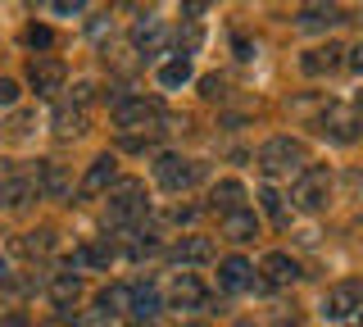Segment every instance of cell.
Segmentation results:
<instances>
[{"label": "cell", "instance_id": "ab89813d", "mask_svg": "<svg viewBox=\"0 0 363 327\" xmlns=\"http://www.w3.org/2000/svg\"><path fill=\"white\" fill-rule=\"evenodd\" d=\"M359 105H363V96H359Z\"/></svg>", "mask_w": 363, "mask_h": 327}, {"label": "cell", "instance_id": "9c48e42d", "mask_svg": "<svg viewBox=\"0 0 363 327\" xmlns=\"http://www.w3.org/2000/svg\"><path fill=\"white\" fill-rule=\"evenodd\" d=\"M218 282H223V291H245V287H255V268L241 255H227L218 264Z\"/></svg>", "mask_w": 363, "mask_h": 327}, {"label": "cell", "instance_id": "7402d4cb", "mask_svg": "<svg viewBox=\"0 0 363 327\" xmlns=\"http://www.w3.org/2000/svg\"><path fill=\"white\" fill-rule=\"evenodd\" d=\"M159 87H168V92H173V87H186L191 82V64L186 60H168V64H159Z\"/></svg>", "mask_w": 363, "mask_h": 327}, {"label": "cell", "instance_id": "3957f363", "mask_svg": "<svg viewBox=\"0 0 363 327\" xmlns=\"http://www.w3.org/2000/svg\"><path fill=\"white\" fill-rule=\"evenodd\" d=\"M327 196H332V173H327V168H304V173L295 177V191H291L295 209L318 214L327 205Z\"/></svg>", "mask_w": 363, "mask_h": 327}, {"label": "cell", "instance_id": "2e32d148", "mask_svg": "<svg viewBox=\"0 0 363 327\" xmlns=\"http://www.w3.org/2000/svg\"><path fill=\"white\" fill-rule=\"evenodd\" d=\"M173 304H177V309H200V304H204V287H200L196 273H177V282H173Z\"/></svg>", "mask_w": 363, "mask_h": 327}, {"label": "cell", "instance_id": "ba28073f", "mask_svg": "<svg viewBox=\"0 0 363 327\" xmlns=\"http://www.w3.org/2000/svg\"><path fill=\"white\" fill-rule=\"evenodd\" d=\"M354 309H359V287H354V282H340V287H332L323 296V318H332V323L350 318Z\"/></svg>", "mask_w": 363, "mask_h": 327}, {"label": "cell", "instance_id": "6da1fadb", "mask_svg": "<svg viewBox=\"0 0 363 327\" xmlns=\"http://www.w3.org/2000/svg\"><path fill=\"white\" fill-rule=\"evenodd\" d=\"M304 164H309V155L291 137H272V141L259 145V168H264L268 177H300Z\"/></svg>", "mask_w": 363, "mask_h": 327}, {"label": "cell", "instance_id": "9a60e30c", "mask_svg": "<svg viewBox=\"0 0 363 327\" xmlns=\"http://www.w3.org/2000/svg\"><path fill=\"white\" fill-rule=\"evenodd\" d=\"M209 200H213V209H223V218H227V214H236V209H241V200H245V187L236 182V177H223V182H213Z\"/></svg>", "mask_w": 363, "mask_h": 327}, {"label": "cell", "instance_id": "52a82bcc", "mask_svg": "<svg viewBox=\"0 0 363 327\" xmlns=\"http://www.w3.org/2000/svg\"><path fill=\"white\" fill-rule=\"evenodd\" d=\"M32 187H37V177H23V173H14V164L0 160V205L5 209H18L32 196Z\"/></svg>", "mask_w": 363, "mask_h": 327}, {"label": "cell", "instance_id": "5b68a950", "mask_svg": "<svg viewBox=\"0 0 363 327\" xmlns=\"http://www.w3.org/2000/svg\"><path fill=\"white\" fill-rule=\"evenodd\" d=\"M155 118H159L155 100H145V96H113V123H118L123 132L145 128V123H155Z\"/></svg>", "mask_w": 363, "mask_h": 327}, {"label": "cell", "instance_id": "836d02e7", "mask_svg": "<svg viewBox=\"0 0 363 327\" xmlns=\"http://www.w3.org/2000/svg\"><path fill=\"white\" fill-rule=\"evenodd\" d=\"M350 69H354V73H363V41H359L354 50H350Z\"/></svg>", "mask_w": 363, "mask_h": 327}, {"label": "cell", "instance_id": "4fadbf2b", "mask_svg": "<svg viewBox=\"0 0 363 327\" xmlns=\"http://www.w3.org/2000/svg\"><path fill=\"white\" fill-rule=\"evenodd\" d=\"M295 23H300L304 32H323V28L345 23V18H340V9H336V5H304L300 14H295Z\"/></svg>", "mask_w": 363, "mask_h": 327}, {"label": "cell", "instance_id": "d590c367", "mask_svg": "<svg viewBox=\"0 0 363 327\" xmlns=\"http://www.w3.org/2000/svg\"><path fill=\"white\" fill-rule=\"evenodd\" d=\"M55 14H82V5H77V0H73V5H68V0H60V5H55Z\"/></svg>", "mask_w": 363, "mask_h": 327}, {"label": "cell", "instance_id": "7a4b0ae2", "mask_svg": "<svg viewBox=\"0 0 363 327\" xmlns=\"http://www.w3.org/2000/svg\"><path fill=\"white\" fill-rule=\"evenodd\" d=\"M136 218H145V187L136 177H123L113 182V196H109V228H132Z\"/></svg>", "mask_w": 363, "mask_h": 327}, {"label": "cell", "instance_id": "d6a6232c", "mask_svg": "<svg viewBox=\"0 0 363 327\" xmlns=\"http://www.w3.org/2000/svg\"><path fill=\"white\" fill-rule=\"evenodd\" d=\"M0 327H32V323H28V314H5Z\"/></svg>", "mask_w": 363, "mask_h": 327}, {"label": "cell", "instance_id": "5bb4252c", "mask_svg": "<svg viewBox=\"0 0 363 327\" xmlns=\"http://www.w3.org/2000/svg\"><path fill=\"white\" fill-rule=\"evenodd\" d=\"M173 259H177V264H209V259H213V241H209V236H182V241L173 245Z\"/></svg>", "mask_w": 363, "mask_h": 327}, {"label": "cell", "instance_id": "8d00e7d4", "mask_svg": "<svg viewBox=\"0 0 363 327\" xmlns=\"http://www.w3.org/2000/svg\"><path fill=\"white\" fill-rule=\"evenodd\" d=\"M9 277V268H5V259H0V282H5Z\"/></svg>", "mask_w": 363, "mask_h": 327}, {"label": "cell", "instance_id": "30bf717a", "mask_svg": "<svg viewBox=\"0 0 363 327\" xmlns=\"http://www.w3.org/2000/svg\"><path fill=\"white\" fill-rule=\"evenodd\" d=\"M113 187V155H100V160H91L86 168V177H82V187H77V196H100V191H109Z\"/></svg>", "mask_w": 363, "mask_h": 327}, {"label": "cell", "instance_id": "f1b7e54d", "mask_svg": "<svg viewBox=\"0 0 363 327\" xmlns=\"http://www.w3.org/2000/svg\"><path fill=\"white\" fill-rule=\"evenodd\" d=\"M18 100V82L14 77H0V109H9Z\"/></svg>", "mask_w": 363, "mask_h": 327}, {"label": "cell", "instance_id": "484cf974", "mask_svg": "<svg viewBox=\"0 0 363 327\" xmlns=\"http://www.w3.org/2000/svg\"><path fill=\"white\" fill-rule=\"evenodd\" d=\"M327 123H332V137H336V141H350V137H354V123H350L345 109H332V114L323 118V128H327Z\"/></svg>", "mask_w": 363, "mask_h": 327}, {"label": "cell", "instance_id": "cb8c5ba5", "mask_svg": "<svg viewBox=\"0 0 363 327\" xmlns=\"http://www.w3.org/2000/svg\"><path fill=\"white\" fill-rule=\"evenodd\" d=\"M82 128H86L82 109H55V132H60V137H73V132H82Z\"/></svg>", "mask_w": 363, "mask_h": 327}, {"label": "cell", "instance_id": "e0dca14e", "mask_svg": "<svg viewBox=\"0 0 363 327\" xmlns=\"http://www.w3.org/2000/svg\"><path fill=\"white\" fill-rule=\"evenodd\" d=\"M223 236H232V241H255V236H259V218H255V209H236V214H227V218H223Z\"/></svg>", "mask_w": 363, "mask_h": 327}, {"label": "cell", "instance_id": "ac0fdd59", "mask_svg": "<svg viewBox=\"0 0 363 327\" xmlns=\"http://www.w3.org/2000/svg\"><path fill=\"white\" fill-rule=\"evenodd\" d=\"M340 55H345V50H340V46H313V50H304V60H300V69L304 73H332L336 69V64H340Z\"/></svg>", "mask_w": 363, "mask_h": 327}, {"label": "cell", "instance_id": "4dcf8cb0", "mask_svg": "<svg viewBox=\"0 0 363 327\" xmlns=\"http://www.w3.org/2000/svg\"><path fill=\"white\" fill-rule=\"evenodd\" d=\"M200 96L204 100H218L223 96V82H218V77H204V82H200Z\"/></svg>", "mask_w": 363, "mask_h": 327}, {"label": "cell", "instance_id": "e575fe53", "mask_svg": "<svg viewBox=\"0 0 363 327\" xmlns=\"http://www.w3.org/2000/svg\"><path fill=\"white\" fill-rule=\"evenodd\" d=\"M91 92H96L91 82H77V92H73V96H77V105H86V100H91Z\"/></svg>", "mask_w": 363, "mask_h": 327}, {"label": "cell", "instance_id": "f35d334b", "mask_svg": "<svg viewBox=\"0 0 363 327\" xmlns=\"http://www.w3.org/2000/svg\"><path fill=\"white\" fill-rule=\"evenodd\" d=\"M132 327H155V323H132Z\"/></svg>", "mask_w": 363, "mask_h": 327}, {"label": "cell", "instance_id": "74e56055", "mask_svg": "<svg viewBox=\"0 0 363 327\" xmlns=\"http://www.w3.org/2000/svg\"><path fill=\"white\" fill-rule=\"evenodd\" d=\"M45 327H68V323H64V318H55V323H45Z\"/></svg>", "mask_w": 363, "mask_h": 327}, {"label": "cell", "instance_id": "b9f144b4", "mask_svg": "<svg viewBox=\"0 0 363 327\" xmlns=\"http://www.w3.org/2000/svg\"><path fill=\"white\" fill-rule=\"evenodd\" d=\"M359 327H363V323H359Z\"/></svg>", "mask_w": 363, "mask_h": 327}, {"label": "cell", "instance_id": "603a6c76", "mask_svg": "<svg viewBox=\"0 0 363 327\" xmlns=\"http://www.w3.org/2000/svg\"><path fill=\"white\" fill-rule=\"evenodd\" d=\"M100 309H105L109 318H113V314H123V309H132V287H118V282L105 287V291H100Z\"/></svg>", "mask_w": 363, "mask_h": 327}, {"label": "cell", "instance_id": "60d3db41", "mask_svg": "<svg viewBox=\"0 0 363 327\" xmlns=\"http://www.w3.org/2000/svg\"><path fill=\"white\" fill-rule=\"evenodd\" d=\"M241 327H250V323H241Z\"/></svg>", "mask_w": 363, "mask_h": 327}, {"label": "cell", "instance_id": "44dd1931", "mask_svg": "<svg viewBox=\"0 0 363 327\" xmlns=\"http://www.w3.org/2000/svg\"><path fill=\"white\" fill-rule=\"evenodd\" d=\"M132 46H136V50H145V55H150V50H159V46H164V28H159L155 18L136 23V28H132Z\"/></svg>", "mask_w": 363, "mask_h": 327}, {"label": "cell", "instance_id": "7c38bea8", "mask_svg": "<svg viewBox=\"0 0 363 327\" xmlns=\"http://www.w3.org/2000/svg\"><path fill=\"white\" fill-rule=\"evenodd\" d=\"M37 187H41L50 200H64L68 191H73V182H68V168H64V164H37Z\"/></svg>", "mask_w": 363, "mask_h": 327}, {"label": "cell", "instance_id": "f546056e", "mask_svg": "<svg viewBox=\"0 0 363 327\" xmlns=\"http://www.w3.org/2000/svg\"><path fill=\"white\" fill-rule=\"evenodd\" d=\"M77 327H113V318H109L105 309H91V314H82V323H77Z\"/></svg>", "mask_w": 363, "mask_h": 327}, {"label": "cell", "instance_id": "4316f807", "mask_svg": "<svg viewBox=\"0 0 363 327\" xmlns=\"http://www.w3.org/2000/svg\"><path fill=\"white\" fill-rule=\"evenodd\" d=\"M259 200H264V214H268L272 223H286V205H281V196H277L272 187H264V191H259Z\"/></svg>", "mask_w": 363, "mask_h": 327}, {"label": "cell", "instance_id": "d4e9b609", "mask_svg": "<svg viewBox=\"0 0 363 327\" xmlns=\"http://www.w3.org/2000/svg\"><path fill=\"white\" fill-rule=\"evenodd\" d=\"M23 250H28V255H50V250H55V232H50V228L28 232V236H23Z\"/></svg>", "mask_w": 363, "mask_h": 327}, {"label": "cell", "instance_id": "d6986e66", "mask_svg": "<svg viewBox=\"0 0 363 327\" xmlns=\"http://www.w3.org/2000/svg\"><path fill=\"white\" fill-rule=\"evenodd\" d=\"M132 314H136V323H150L155 314H159V291L150 287V282L132 287Z\"/></svg>", "mask_w": 363, "mask_h": 327}, {"label": "cell", "instance_id": "8fae6325", "mask_svg": "<svg viewBox=\"0 0 363 327\" xmlns=\"http://www.w3.org/2000/svg\"><path fill=\"white\" fill-rule=\"evenodd\" d=\"M295 277H300V264H295L291 255L272 250V255L264 259V282H268V287H291Z\"/></svg>", "mask_w": 363, "mask_h": 327}, {"label": "cell", "instance_id": "ffe728a7", "mask_svg": "<svg viewBox=\"0 0 363 327\" xmlns=\"http://www.w3.org/2000/svg\"><path fill=\"white\" fill-rule=\"evenodd\" d=\"M77 296H82V277H77V273H60V277L50 282V300L60 304L64 314H68V304H73Z\"/></svg>", "mask_w": 363, "mask_h": 327}, {"label": "cell", "instance_id": "277c9868", "mask_svg": "<svg viewBox=\"0 0 363 327\" xmlns=\"http://www.w3.org/2000/svg\"><path fill=\"white\" fill-rule=\"evenodd\" d=\"M200 173H204V168L191 164V160H182V155H159V164H155V177H159V187H164V191H186V187H196Z\"/></svg>", "mask_w": 363, "mask_h": 327}, {"label": "cell", "instance_id": "1f68e13d", "mask_svg": "<svg viewBox=\"0 0 363 327\" xmlns=\"http://www.w3.org/2000/svg\"><path fill=\"white\" fill-rule=\"evenodd\" d=\"M86 255H91V264H109V259H113V245H86Z\"/></svg>", "mask_w": 363, "mask_h": 327}, {"label": "cell", "instance_id": "83f0119b", "mask_svg": "<svg viewBox=\"0 0 363 327\" xmlns=\"http://www.w3.org/2000/svg\"><path fill=\"white\" fill-rule=\"evenodd\" d=\"M23 41H28L32 50H50V41H55V32L45 28V23H32L28 32H23Z\"/></svg>", "mask_w": 363, "mask_h": 327}, {"label": "cell", "instance_id": "8992f818", "mask_svg": "<svg viewBox=\"0 0 363 327\" xmlns=\"http://www.w3.org/2000/svg\"><path fill=\"white\" fill-rule=\"evenodd\" d=\"M64 77H68V69H64V60H55V55H37V60L28 64V87L37 96H55L64 87Z\"/></svg>", "mask_w": 363, "mask_h": 327}]
</instances>
